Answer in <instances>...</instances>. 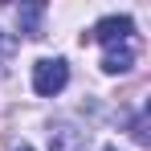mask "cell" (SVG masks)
<instances>
[{
  "label": "cell",
  "instance_id": "cell-1",
  "mask_svg": "<svg viewBox=\"0 0 151 151\" xmlns=\"http://www.w3.org/2000/svg\"><path fill=\"white\" fill-rule=\"evenodd\" d=\"M65 82H70V65H65V57H41V61L33 65V90H37L41 98L61 94Z\"/></svg>",
  "mask_w": 151,
  "mask_h": 151
},
{
  "label": "cell",
  "instance_id": "cell-2",
  "mask_svg": "<svg viewBox=\"0 0 151 151\" xmlns=\"http://www.w3.org/2000/svg\"><path fill=\"white\" fill-rule=\"evenodd\" d=\"M49 151H90V131L78 123H53L49 127Z\"/></svg>",
  "mask_w": 151,
  "mask_h": 151
},
{
  "label": "cell",
  "instance_id": "cell-3",
  "mask_svg": "<svg viewBox=\"0 0 151 151\" xmlns=\"http://www.w3.org/2000/svg\"><path fill=\"white\" fill-rule=\"evenodd\" d=\"M94 41H102V45H119V41H131L135 37V21L131 17H102L98 25H94V33H90Z\"/></svg>",
  "mask_w": 151,
  "mask_h": 151
},
{
  "label": "cell",
  "instance_id": "cell-4",
  "mask_svg": "<svg viewBox=\"0 0 151 151\" xmlns=\"http://www.w3.org/2000/svg\"><path fill=\"white\" fill-rule=\"evenodd\" d=\"M135 65V37L131 41H119V45H106L102 53V74H127Z\"/></svg>",
  "mask_w": 151,
  "mask_h": 151
},
{
  "label": "cell",
  "instance_id": "cell-5",
  "mask_svg": "<svg viewBox=\"0 0 151 151\" xmlns=\"http://www.w3.org/2000/svg\"><path fill=\"white\" fill-rule=\"evenodd\" d=\"M41 17H45V4H21V8H17L21 33H29V37H41Z\"/></svg>",
  "mask_w": 151,
  "mask_h": 151
},
{
  "label": "cell",
  "instance_id": "cell-6",
  "mask_svg": "<svg viewBox=\"0 0 151 151\" xmlns=\"http://www.w3.org/2000/svg\"><path fill=\"white\" fill-rule=\"evenodd\" d=\"M17 45H21V41H17V33H4V29H0V65L17 53Z\"/></svg>",
  "mask_w": 151,
  "mask_h": 151
},
{
  "label": "cell",
  "instance_id": "cell-7",
  "mask_svg": "<svg viewBox=\"0 0 151 151\" xmlns=\"http://www.w3.org/2000/svg\"><path fill=\"white\" fill-rule=\"evenodd\" d=\"M106 151H119V147H106Z\"/></svg>",
  "mask_w": 151,
  "mask_h": 151
},
{
  "label": "cell",
  "instance_id": "cell-8",
  "mask_svg": "<svg viewBox=\"0 0 151 151\" xmlns=\"http://www.w3.org/2000/svg\"><path fill=\"white\" fill-rule=\"evenodd\" d=\"M21 151H33V147H21Z\"/></svg>",
  "mask_w": 151,
  "mask_h": 151
}]
</instances>
